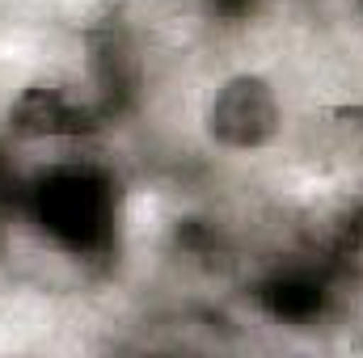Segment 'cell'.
<instances>
[{
  "label": "cell",
  "instance_id": "6",
  "mask_svg": "<svg viewBox=\"0 0 363 358\" xmlns=\"http://www.w3.org/2000/svg\"><path fill=\"white\" fill-rule=\"evenodd\" d=\"M359 13H363V0H359Z\"/></svg>",
  "mask_w": 363,
  "mask_h": 358
},
{
  "label": "cell",
  "instance_id": "1",
  "mask_svg": "<svg viewBox=\"0 0 363 358\" xmlns=\"http://www.w3.org/2000/svg\"><path fill=\"white\" fill-rule=\"evenodd\" d=\"M26 211L34 215V224L60 241L64 249L93 253L101 245H110L114 232V185L106 173L85 169V165H68V169H51L47 178L26 185Z\"/></svg>",
  "mask_w": 363,
  "mask_h": 358
},
{
  "label": "cell",
  "instance_id": "2",
  "mask_svg": "<svg viewBox=\"0 0 363 358\" xmlns=\"http://www.w3.org/2000/svg\"><path fill=\"white\" fill-rule=\"evenodd\" d=\"M207 131L224 148H262L279 131V101L262 76H233L207 105Z\"/></svg>",
  "mask_w": 363,
  "mask_h": 358
},
{
  "label": "cell",
  "instance_id": "5",
  "mask_svg": "<svg viewBox=\"0 0 363 358\" xmlns=\"http://www.w3.org/2000/svg\"><path fill=\"white\" fill-rule=\"evenodd\" d=\"M262 0H203L207 17L211 21H224V25H237V21H250L258 13Z\"/></svg>",
  "mask_w": 363,
  "mask_h": 358
},
{
  "label": "cell",
  "instance_id": "3",
  "mask_svg": "<svg viewBox=\"0 0 363 358\" xmlns=\"http://www.w3.org/2000/svg\"><path fill=\"white\" fill-rule=\"evenodd\" d=\"M97 114L89 105L72 101L55 85H34L9 105V127L21 139H60V135H81L93 131Z\"/></svg>",
  "mask_w": 363,
  "mask_h": 358
},
{
  "label": "cell",
  "instance_id": "4",
  "mask_svg": "<svg viewBox=\"0 0 363 358\" xmlns=\"http://www.w3.org/2000/svg\"><path fill=\"white\" fill-rule=\"evenodd\" d=\"M258 299H262V308H267L271 316L291 321V325H304V321H313V316L325 312L330 291H325V282H321L317 274H308V270H287V274H274L271 282H262Z\"/></svg>",
  "mask_w": 363,
  "mask_h": 358
}]
</instances>
